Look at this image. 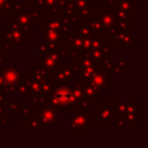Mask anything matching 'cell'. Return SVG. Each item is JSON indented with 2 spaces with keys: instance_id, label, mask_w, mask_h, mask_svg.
<instances>
[{
  "instance_id": "6da1fadb",
  "label": "cell",
  "mask_w": 148,
  "mask_h": 148,
  "mask_svg": "<svg viewBox=\"0 0 148 148\" xmlns=\"http://www.w3.org/2000/svg\"><path fill=\"white\" fill-rule=\"evenodd\" d=\"M46 104L60 111H68L75 105V99L69 84H56L46 95Z\"/></svg>"
},
{
  "instance_id": "7a4b0ae2",
  "label": "cell",
  "mask_w": 148,
  "mask_h": 148,
  "mask_svg": "<svg viewBox=\"0 0 148 148\" xmlns=\"http://www.w3.org/2000/svg\"><path fill=\"white\" fill-rule=\"evenodd\" d=\"M91 114L76 105L68 110V131L71 133H88L90 132Z\"/></svg>"
},
{
  "instance_id": "3957f363",
  "label": "cell",
  "mask_w": 148,
  "mask_h": 148,
  "mask_svg": "<svg viewBox=\"0 0 148 148\" xmlns=\"http://www.w3.org/2000/svg\"><path fill=\"white\" fill-rule=\"evenodd\" d=\"M101 103L95 106V114L91 116V121H98L102 127H109L113 124L117 112L113 101H99Z\"/></svg>"
},
{
  "instance_id": "277c9868",
  "label": "cell",
  "mask_w": 148,
  "mask_h": 148,
  "mask_svg": "<svg viewBox=\"0 0 148 148\" xmlns=\"http://www.w3.org/2000/svg\"><path fill=\"white\" fill-rule=\"evenodd\" d=\"M5 28H6V31H5L6 38L12 44L13 49H21L22 45L28 42L27 39L28 32L23 28H21L14 20L10 18L9 21H6Z\"/></svg>"
},
{
  "instance_id": "5b68a950",
  "label": "cell",
  "mask_w": 148,
  "mask_h": 148,
  "mask_svg": "<svg viewBox=\"0 0 148 148\" xmlns=\"http://www.w3.org/2000/svg\"><path fill=\"white\" fill-rule=\"evenodd\" d=\"M62 62H65V60L59 56L58 52L37 54V67L45 69L49 74H56Z\"/></svg>"
},
{
  "instance_id": "8992f818",
  "label": "cell",
  "mask_w": 148,
  "mask_h": 148,
  "mask_svg": "<svg viewBox=\"0 0 148 148\" xmlns=\"http://www.w3.org/2000/svg\"><path fill=\"white\" fill-rule=\"evenodd\" d=\"M37 117L40 127H58L59 126V111L45 104L37 105Z\"/></svg>"
},
{
  "instance_id": "52a82bcc",
  "label": "cell",
  "mask_w": 148,
  "mask_h": 148,
  "mask_svg": "<svg viewBox=\"0 0 148 148\" xmlns=\"http://www.w3.org/2000/svg\"><path fill=\"white\" fill-rule=\"evenodd\" d=\"M96 14L102 24V32L105 34L106 38L112 37L118 31L114 12H108L104 9V10H96Z\"/></svg>"
},
{
  "instance_id": "ba28073f",
  "label": "cell",
  "mask_w": 148,
  "mask_h": 148,
  "mask_svg": "<svg viewBox=\"0 0 148 148\" xmlns=\"http://www.w3.org/2000/svg\"><path fill=\"white\" fill-rule=\"evenodd\" d=\"M79 74V66L76 64H65L62 62L54 74V84H68L75 75Z\"/></svg>"
},
{
  "instance_id": "9c48e42d",
  "label": "cell",
  "mask_w": 148,
  "mask_h": 148,
  "mask_svg": "<svg viewBox=\"0 0 148 148\" xmlns=\"http://www.w3.org/2000/svg\"><path fill=\"white\" fill-rule=\"evenodd\" d=\"M87 82L95 87L97 90L102 91L112 83V73L104 68H96V71L89 77V80H87Z\"/></svg>"
},
{
  "instance_id": "30bf717a",
  "label": "cell",
  "mask_w": 148,
  "mask_h": 148,
  "mask_svg": "<svg viewBox=\"0 0 148 148\" xmlns=\"http://www.w3.org/2000/svg\"><path fill=\"white\" fill-rule=\"evenodd\" d=\"M111 38V43L116 45L118 49H131L133 47V44H135L138 40L132 35V31H124L118 30Z\"/></svg>"
},
{
  "instance_id": "8fae6325",
  "label": "cell",
  "mask_w": 148,
  "mask_h": 148,
  "mask_svg": "<svg viewBox=\"0 0 148 148\" xmlns=\"http://www.w3.org/2000/svg\"><path fill=\"white\" fill-rule=\"evenodd\" d=\"M39 22L42 23V25H43L44 29H54V30H59V31H62V32H69V31L73 30L72 28L65 27L61 15L53 16V17L44 16Z\"/></svg>"
},
{
  "instance_id": "7c38bea8",
  "label": "cell",
  "mask_w": 148,
  "mask_h": 148,
  "mask_svg": "<svg viewBox=\"0 0 148 148\" xmlns=\"http://www.w3.org/2000/svg\"><path fill=\"white\" fill-rule=\"evenodd\" d=\"M2 74H3V79L6 84H15L17 86L20 80L22 79V72L18 67L14 66V65H7L5 66V68L2 69Z\"/></svg>"
},
{
  "instance_id": "4fadbf2b",
  "label": "cell",
  "mask_w": 148,
  "mask_h": 148,
  "mask_svg": "<svg viewBox=\"0 0 148 148\" xmlns=\"http://www.w3.org/2000/svg\"><path fill=\"white\" fill-rule=\"evenodd\" d=\"M43 38L44 40H51L57 43H64L67 44L68 42V32H62L54 29H44L43 31Z\"/></svg>"
},
{
  "instance_id": "5bb4252c",
  "label": "cell",
  "mask_w": 148,
  "mask_h": 148,
  "mask_svg": "<svg viewBox=\"0 0 148 148\" xmlns=\"http://www.w3.org/2000/svg\"><path fill=\"white\" fill-rule=\"evenodd\" d=\"M83 81V80H82ZM83 95L84 97L90 101V102H95V101H101V91L97 90L95 87H92L91 84H89L87 81H83Z\"/></svg>"
},
{
  "instance_id": "9a60e30c",
  "label": "cell",
  "mask_w": 148,
  "mask_h": 148,
  "mask_svg": "<svg viewBox=\"0 0 148 148\" xmlns=\"http://www.w3.org/2000/svg\"><path fill=\"white\" fill-rule=\"evenodd\" d=\"M12 20H14L21 28H23L27 32H32V22H31V17H30V15H29V13H28V10L25 12V13H23V14H20V15H17V16H15V17H13Z\"/></svg>"
},
{
  "instance_id": "2e32d148",
  "label": "cell",
  "mask_w": 148,
  "mask_h": 148,
  "mask_svg": "<svg viewBox=\"0 0 148 148\" xmlns=\"http://www.w3.org/2000/svg\"><path fill=\"white\" fill-rule=\"evenodd\" d=\"M74 31H76L81 37H90V38H97L101 36V34H97L92 29H90L87 24H84L83 22H80L77 23L74 28H73Z\"/></svg>"
},
{
  "instance_id": "e0dca14e",
  "label": "cell",
  "mask_w": 148,
  "mask_h": 148,
  "mask_svg": "<svg viewBox=\"0 0 148 148\" xmlns=\"http://www.w3.org/2000/svg\"><path fill=\"white\" fill-rule=\"evenodd\" d=\"M59 43L51 42V40H44L40 43H37V51L38 53H47V52H58L59 51Z\"/></svg>"
},
{
  "instance_id": "ac0fdd59",
  "label": "cell",
  "mask_w": 148,
  "mask_h": 148,
  "mask_svg": "<svg viewBox=\"0 0 148 148\" xmlns=\"http://www.w3.org/2000/svg\"><path fill=\"white\" fill-rule=\"evenodd\" d=\"M82 22H83L84 24H87L90 29H92L95 32L102 34V24H101V21H99V18H98L97 14H96V10L92 12V15H91L89 18H87V20H84V21H82Z\"/></svg>"
},
{
  "instance_id": "d6986e66",
  "label": "cell",
  "mask_w": 148,
  "mask_h": 148,
  "mask_svg": "<svg viewBox=\"0 0 148 148\" xmlns=\"http://www.w3.org/2000/svg\"><path fill=\"white\" fill-rule=\"evenodd\" d=\"M68 46L77 50L81 52V47H82V37L74 30L68 32V42H67Z\"/></svg>"
},
{
  "instance_id": "ffe728a7",
  "label": "cell",
  "mask_w": 148,
  "mask_h": 148,
  "mask_svg": "<svg viewBox=\"0 0 148 148\" xmlns=\"http://www.w3.org/2000/svg\"><path fill=\"white\" fill-rule=\"evenodd\" d=\"M117 8L134 13L138 9V2L136 0H117Z\"/></svg>"
},
{
  "instance_id": "44dd1931",
  "label": "cell",
  "mask_w": 148,
  "mask_h": 148,
  "mask_svg": "<svg viewBox=\"0 0 148 148\" xmlns=\"http://www.w3.org/2000/svg\"><path fill=\"white\" fill-rule=\"evenodd\" d=\"M17 94L20 96H30L32 92H31V88H30V84L28 82V80L25 79H21L18 84H17Z\"/></svg>"
},
{
  "instance_id": "7402d4cb",
  "label": "cell",
  "mask_w": 148,
  "mask_h": 148,
  "mask_svg": "<svg viewBox=\"0 0 148 148\" xmlns=\"http://www.w3.org/2000/svg\"><path fill=\"white\" fill-rule=\"evenodd\" d=\"M28 10V7L25 5H23L20 0H14V3L10 8V15H12V18L20 15V14H23Z\"/></svg>"
},
{
  "instance_id": "603a6c76",
  "label": "cell",
  "mask_w": 148,
  "mask_h": 148,
  "mask_svg": "<svg viewBox=\"0 0 148 148\" xmlns=\"http://www.w3.org/2000/svg\"><path fill=\"white\" fill-rule=\"evenodd\" d=\"M96 65H89V66H83V67H80L79 68V74L81 76V80L83 81H87L89 80V77L94 74V72L96 71Z\"/></svg>"
},
{
  "instance_id": "cb8c5ba5",
  "label": "cell",
  "mask_w": 148,
  "mask_h": 148,
  "mask_svg": "<svg viewBox=\"0 0 148 148\" xmlns=\"http://www.w3.org/2000/svg\"><path fill=\"white\" fill-rule=\"evenodd\" d=\"M39 127H40V125H39V119L37 116H31L27 119V132L36 133Z\"/></svg>"
},
{
  "instance_id": "d4e9b609",
  "label": "cell",
  "mask_w": 148,
  "mask_h": 148,
  "mask_svg": "<svg viewBox=\"0 0 148 148\" xmlns=\"http://www.w3.org/2000/svg\"><path fill=\"white\" fill-rule=\"evenodd\" d=\"M30 74L32 75V77H34V79H36V80H37V81H39L40 83H42V82H45V81L49 79V73H47L45 69L40 68V67L34 68V69L31 71V73H30Z\"/></svg>"
},
{
  "instance_id": "484cf974",
  "label": "cell",
  "mask_w": 148,
  "mask_h": 148,
  "mask_svg": "<svg viewBox=\"0 0 148 148\" xmlns=\"http://www.w3.org/2000/svg\"><path fill=\"white\" fill-rule=\"evenodd\" d=\"M92 9L90 7H86V8H81V9H77V14H76V22L80 23L87 18H89L91 15H92Z\"/></svg>"
},
{
  "instance_id": "4316f807",
  "label": "cell",
  "mask_w": 148,
  "mask_h": 148,
  "mask_svg": "<svg viewBox=\"0 0 148 148\" xmlns=\"http://www.w3.org/2000/svg\"><path fill=\"white\" fill-rule=\"evenodd\" d=\"M5 109H6V111H9V112H17V111H20L21 110V108H22V101H6L5 102Z\"/></svg>"
},
{
  "instance_id": "83f0119b",
  "label": "cell",
  "mask_w": 148,
  "mask_h": 148,
  "mask_svg": "<svg viewBox=\"0 0 148 148\" xmlns=\"http://www.w3.org/2000/svg\"><path fill=\"white\" fill-rule=\"evenodd\" d=\"M27 80L30 84V88H31V92L32 94H40V88H42V83L39 81H37L36 79L32 77L31 74H29L27 76Z\"/></svg>"
},
{
  "instance_id": "f1b7e54d",
  "label": "cell",
  "mask_w": 148,
  "mask_h": 148,
  "mask_svg": "<svg viewBox=\"0 0 148 148\" xmlns=\"http://www.w3.org/2000/svg\"><path fill=\"white\" fill-rule=\"evenodd\" d=\"M114 104V109L117 114L124 116L126 113V109H127V101H113Z\"/></svg>"
},
{
  "instance_id": "f546056e",
  "label": "cell",
  "mask_w": 148,
  "mask_h": 148,
  "mask_svg": "<svg viewBox=\"0 0 148 148\" xmlns=\"http://www.w3.org/2000/svg\"><path fill=\"white\" fill-rule=\"evenodd\" d=\"M124 118H125V121H126V126L135 127L138 125V119H139L138 114H135V113H125Z\"/></svg>"
},
{
  "instance_id": "4dcf8cb0",
  "label": "cell",
  "mask_w": 148,
  "mask_h": 148,
  "mask_svg": "<svg viewBox=\"0 0 148 148\" xmlns=\"http://www.w3.org/2000/svg\"><path fill=\"white\" fill-rule=\"evenodd\" d=\"M31 103L32 105H42L46 103V95L44 94H31Z\"/></svg>"
},
{
  "instance_id": "1f68e13d",
  "label": "cell",
  "mask_w": 148,
  "mask_h": 148,
  "mask_svg": "<svg viewBox=\"0 0 148 148\" xmlns=\"http://www.w3.org/2000/svg\"><path fill=\"white\" fill-rule=\"evenodd\" d=\"M113 123H116V131H117L118 133L123 132V130L126 127V121H125L124 116L117 114V117H116V119H114Z\"/></svg>"
},
{
  "instance_id": "d6a6232c",
  "label": "cell",
  "mask_w": 148,
  "mask_h": 148,
  "mask_svg": "<svg viewBox=\"0 0 148 148\" xmlns=\"http://www.w3.org/2000/svg\"><path fill=\"white\" fill-rule=\"evenodd\" d=\"M20 113L24 119H28L29 117L32 116V105H22Z\"/></svg>"
},
{
  "instance_id": "836d02e7",
  "label": "cell",
  "mask_w": 148,
  "mask_h": 148,
  "mask_svg": "<svg viewBox=\"0 0 148 148\" xmlns=\"http://www.w3.org/2000/svg\"><path fill=\"white\" fill-rule=\"evenodd\" d=\"M3 91L7 96H16L17 95V86L15 84H6L3 88Z\"/></svg>"
},
{
  "instance_id": "e575fe53",
  "label": "cell",
  "mask_w": 148,
  "mask_h": 148,
  "mask_svg": "<svg viewBox=\"0 0 148 148\" xmlns=\"http://www.w3.org/2000/svg\"><path fill=\"white\" fill-rule=\"evenodd\" d=\"M75 105L79 106V108H81V109H83V110H86V111H90V109H91L90 101H88L86 97L82 98V99H80V101H77L75 103Z\"/></svg>"
},
{
  "instance_id": "d590c367",
  "label": "cell",
  "mask_w": 148,
  "mask_h": 148,
  "mask_svg": "<svg viewBox=\"0 0 148 148\" xmlns=\"http://www.w3.org/2000/svg\"><path fill=\"white\" fill-rule=\"evenodd\" d=\"M14 3V0H0V10L10 12V8Z\"/></svg>"
},
{
  "instance_id": "8d00e7d4",
  "label": "cell",
  "mask_w": 148,
  "mask_h": 148,
  "mask_svg": "<svg viewBox=\"0 0 148 148\" xmlns=\"http://www.w3.org/2000/svg\"><path fill=\"white\" fill-rule=\"evenodd\" d=\"M111 73L112 74H116V75H125L127 73V71H126V68H123L119 65L113 64L112 65V68H111Z\"/></svg>"
},
{
  "instance_id": "74e56055",
  "label": "cell",
  "mask_w": 148,
  "mask_h": 148,
  "mask_svg": "<svg viewBox=\"0 0 148 148\" xmlns=\"http://www.w3.org/2000/svg\"><path fill=\"white\" fill-rule=\"evenodd\" d=\"M58 53H59V56H60L64 60L71 59V52H69V47H68V46H66V47H64V49H59Z\"/></svg>"
},
{
  "instance_id": "f35d334b",
  "label": "cell",
  "mask_w": 148,
  "mask_h": 148,
  "mask_svg": "<svg viewBox=\"0 0 148 148\" xmlns=\"http://www.w3.org/2000/svg\"><path fill=\"white\" fill-rule=\"evenodd\" d=\"M0 49L6 53V54H9V53H12V50H13V46H12V44L6 39L5 42H2L1 44H0Z\"/></svg>"
},
{
  "instance_id": "ab89813d",
  "label": "cell",
  "mask_w": 148,
  "mask_h": 148,
  "mask_svg": "<svg viewBox=\"0 0 148 148\" xmlns=\"http://www.w3.org/2000/svg\"><path fill=\"white\" fill-rule=\"evenodd\" d=\"M117 9V0H108L105 1V10L114 12Z\"/></svg>"
},
{
  "instance_id": "60d3db41",
  "label": "cell",
  "mask_w": 148,
  "mask_h": 148,
  "mask_svg": "<svg viewBox=\"0 0 148 148\" xmlns=\"http://www.w3.org/2000/svg\"><path fill=\"white\" fill-rule=\"evenodd\" d=\"M0 124H1L2 126L10 127V126H12V117H10V116H7V114L0 117Z\"/></svg>"
},
{
  "instance_id": "b9f144b4",
  "label": "cell",
  "mask_w": 148,
  "mask_h": 148,
  "mask_svg": "<svg viewBox=\"0 0 148 148\" xmlns=\"http://www.w3.org/2000/svg\"><path fill=\"white\" fill-rule=\"evenodd\" d=\"M74 3L76 6L77 9H81V8H86V7H90L89 6V2L87 0H74Z\"/></svg>"
},
{
  "instance_id": "7bdbcfd3",
  "label": "cell",
  "mask_w": 148,
  "mask_h": 148,
  "mask_svg": "<svg viewBox=\"0 0 148 148\" xmlns=\"http://www.w3.org/2000/svg\"><path fill=\"white\" fill-rule=\"evenodd\" d=\"M114 64L119 65V66H120V67H123V68H126V67H127V60H126V59H124V58H118V59H117V61H116Z\"/></svg>"
},
{
  "instance_id": "ee69618b",
  "label": "cell",
  "mask_w": 148,
  "mask_h": 148,
  "mask_svg": "<svg viewBox=\"0 0 148 148\" xmlns=\"http://www.w3.org/2000/svg\"><path fill=\"white\" fill-rule=\"evenodd\" d=\"M7 60V54L0 49V65H5Z\"/></svg>"
},
{
  "instance_id": "f6af8a7d",
  "label": "cell",
  "mask_w": 148,
  "mask_h": 148,
  "mask_svg": "<svg viewBox=\"0 0 148 148\" xmlns=\"http://www.w3.org/2000/svg\"><path fill=\"white\" fill-rule=\"evenodd\" d=\"M5 86H6V82H5V79H3L2 69H0V90H3Z\"/></svg>"
},
{
  "instance_id": "bcb514c9",
  "label": "cell",
  "mask_w": 148,
  "mask_h": 148,
  "mask_svg": "<svg viewBox=\"0 0 148 148\" xmlns=\"http://www.w3.org/2000/svg\"><path fill=\"white\" fill-rule=\"evenodd\" d=\"M7 101V95L3 90H0V104H5V102Z\"/></svg>"
},
{
  "instance_id": "7dc6e473",
  "label": "cell",
  "mask_w": 148,
  "mask_h": 148,
  "mask_svg": "<svg viewBox=\"0 0 148 148\" xmlns=\"http://www.w3.org/2000/svg\"><path fill=\"white\" fill-rule=\"evenodd\" d=\"M90 7H98L101 6V0H87Z\"/></svg>"
},
{
  "instance_id": "c3c4849f",
  "label": "cell",
  "mask_w": 148,
  "mask_h": 148,
  "mask_svg": "<svg viewBox=\"0 0 148 148\" xmlns=\"http://www.w3.org/2000/svg\"><path fill=\"white\" fill-rule=\"evenodd\" d=\"M7 38H6V32L5 31H2V30H0V44L2 43V42H5Z\"/></svg>"
},
{
  "instance_id": "681fc988",
  "label": "cell",
  "mask_w": 148,
  "mask_h": 148,
  "mask_svg": "<svg viewBox=\"0 0 148 148\" xmlns=\"http://www.w3.org/2000/svg\"><path fill=\"white\" fill-rule=\"evenodd\" d=\"M6 113H7V111H6V109H5V105H3V104H0V117L5 116Z\"/></svg>"
},
{
  "instance_id": "f907efd6",
  "label": "cell",
  "mask_w": 148,
  "mask_h": 148,
  "mask_svg": "<svg viewBox=\"0 0 148 148\" xmlns=\"http://www.w3.org/2000/svg\"><path fill=\"white\" fill-rule=\"evenodd\" d=\"M1 27H2V24H1V22H0V30H1Z\"/></svg>"
},
{
  "instance_id": "816d5d0a",
  "label": "cell",
  "mask_w": 148,
  "mask_h": 148,
  "mask_svg": "<svg viewBox=\"0 0 148 148\" xmlns=\"http://www.w3.org/2000/svg\"><path fill=\"white\" fill-rule=\"evenodd\" d=\"M101 1H102V0H101ZM104 1H108V0H104Z\"/></svg>"
}]
</instances>
